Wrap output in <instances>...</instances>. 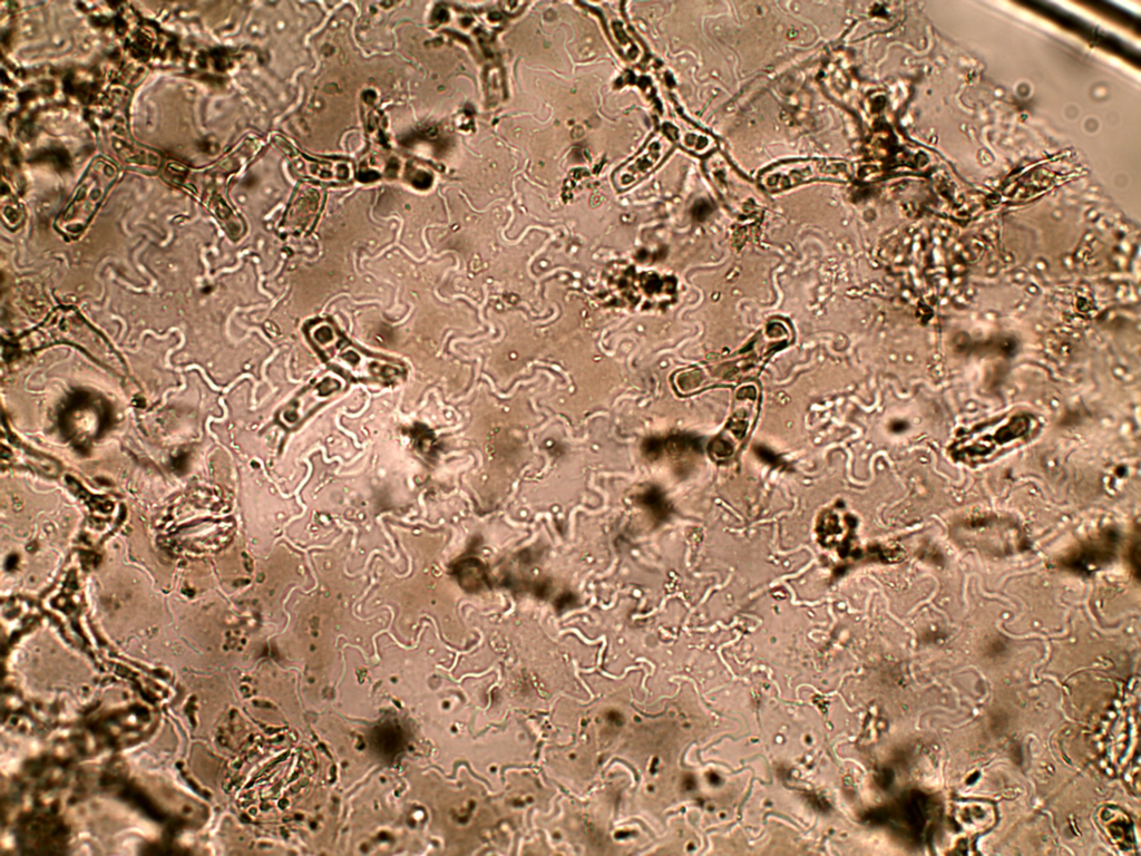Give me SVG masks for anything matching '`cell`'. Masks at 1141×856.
I'll list each match as a JSON object with an SVG mask.
<instances>
[{"mask_svg":"<svg viewBox=\"0 0 1141 856\" xmlns=\"http://www.w3.org/2000/svg\"><path fill=\"white\" fill-rule=\"evenodd\" d=\"M56 343L74 344L103 366L124 374L125 363L110 343L71 307H59L37 328L17 342L20 351H33Z\"/></svg>","mask_w":1141,"mask_h":856,"instance_id":"cell-1","label":"cell"},{"mask_svg":"<svg viewBox=\"0 0 1141 856\" xmlns=\"http://www.w3.org/2000/svg\"><path fill=\"white\" fill-rule=\"evenodd\" d=\"M1037 429V419L1030 414L1006 415L958 436L950 445V455L967 465L984 464L1027 441Z\"/></svg>","mask_w":1141,"mask_h":856,"instance_id":"cell-2","label":"cell"},{"mask_svg":"<svg viewBox=\"0 0 1141 856\" xmlns=\"http://www.w3.org/2000/svg\"><path fill=\"white\" fill-rule=\"evenodd\" d=\"M118 168L113 160L104 156L95 157L78 183L70 202L55 223L59 233L71 239L81 234L116 182Z\"/></svg>","mask_w":1141,"mask_h":856,"instance_id":"cell-3","label":"cell"},{"mask_svg":"<svg viewBox=\"0 0 1141 856\" xmlns=\"http://www.w3.org/2000/svg\"><path fill=\"white\" fill-rule=\"evenodd\" d=\"M309 334L322 356L349 376L369 380L389 379L391 376L392 367L350 346L329 322L314 323Z\"/></svg>","mask_w":1141,"mask_h":856,"instance_id":"cell-4","label":"cell"},{"mask_svg":"<svg viewBox=\"0 0 1141 856\" xmlns=\"http://www.w3.org/2000/svg\"><path fill=\"white\" fill-rule=\"evenodd\" d=\"M851 176V167L842 160L799 159L783 162L761 173L760 184L776 192L813 179L845 182Z\"/></svg>","mask_w":1141,"mask_h":856,"instance_id":"cell-5","label":"cell"},{"mask_svg":"<svg viewBox=\"0 0 1141 856\" xmlns=\"http://www.w3.org/2000/svg\"><path fill=\"white\" fill-rule=\"evenodd\" d=\"M670 147V142L664 138L653 139L638 156L614 175L616 185L626 188L644 177L661 162Z\"/></svg>","mask_w":1141,"mask_h":856,"instance_id":"cell-6","label":"cell"}]
</instances>
